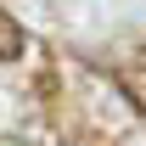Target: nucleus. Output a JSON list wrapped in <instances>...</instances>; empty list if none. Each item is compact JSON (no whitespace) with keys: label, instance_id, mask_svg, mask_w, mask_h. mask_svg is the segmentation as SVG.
<instances>
[{"label":"nucleus","instance_id":"f257e3e1","mask_svg":"<svg viewBox=\"0 0 146 146\" xmlns=\"http://www.w3.org/2000/svg\"><path fill=\"white\" fill-rule=\"evenodd\" d=\"M17 56H23V28L0 11V62H17Z\"/></svg>","mask_w":146,"mask_h":146}]
</instances>
